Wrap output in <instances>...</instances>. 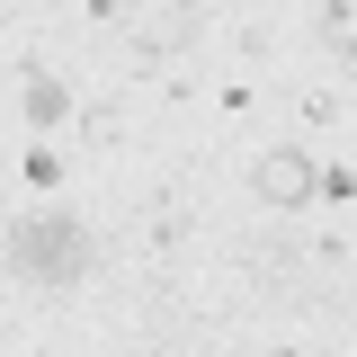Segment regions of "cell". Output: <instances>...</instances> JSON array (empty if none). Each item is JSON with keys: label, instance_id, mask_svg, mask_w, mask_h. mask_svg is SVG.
I'll return each mask as SVG.
<instances>
[{"label": "cell", "instance_id": "1", "mask_svg": "<svg viewBox=\"0 0 357 357\" xmlns=\"http://www.w3.org/2000/svg\"><path fill=\"white\" fill-rule=\"evenodd\" d=\"M98 268V241H89L81 215H18L9 223V277L18 286H81Z\"/></svg>", "mask_w": 357, "mask_h": 357}, {"label": "cell", "instance_id": "2", "mask_svg": "<svg viewBox=\"0 0 357 357\" xmlns=\"http://www.w3.org/2000/svg\"><path fill=\"white\" fill-rule=\"evenodd\" d=\"M250 188H259L268 206H304L312 188H321V161H312V152H295V143H277V152H259V161H250Z\"/></svg>", "mask_w": 357, "mask_h": 357}, {"label": "cell", "instance_id": "3", "mask_svg": "<svg viewBox=\"0 0 357 357\" xmlns=\"http://www.w3.org/2000/svg\"><path fill=\"white\" fill-rule=\"evenodd\" d=\"M27 116H36V126H63V116H72L63 81H54V72H36V63H27Z\"/></svg>", "mask_w": 357, "mask_h": 357}]
</instances>
